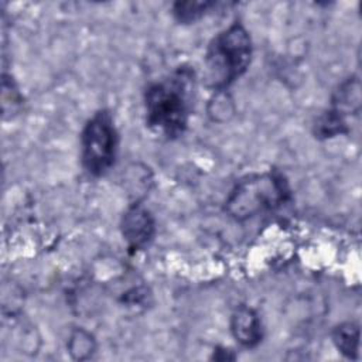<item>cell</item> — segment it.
I'll use <instances>...</instances> for the list:
<instances>
[{"mask_svg":"<svg viewBox=\"0 0 362 362\" xmlns=\"http://www.w3.org/2000/svg\"><path fill=\"white\" fill-rule=\"evenodd\" d=\"M122 235L132 250L143 249L154 236V219L140 204L132 205L122 218Z\"/></svg>","mask_w":362,"mask_h":362,"instance_id":"cell-5","label":"cell"},{"mask_svg":"<svg viewBox=\"0 0 362 362\" xmlns=\"http://www.w3.org/2000/svg\"><path fill=\"white\" fill-rule=\"evenodd\" d=\"M250 59V35L240 23H233L208 45L204 59L205 85L216 92L225 90L246 72Z\"/></svg>","mask_w":362,"mask_h":362,"instance_id":"cell-2","label":"cell"},{"mask_svg":"<svg viewBox=\"0 0 362 362\" xmlns=\"http://www.w3.org/2000/svg\"><path fill=\"white\" fill-rule=\"evenodd\" d=\"M361 109V86L356 76L346 79L339 85L332 96V107L335 113L344 119L351 113H358Z\"/></svg>","mask_w":362,"mask_h":362,"instance_id":"cell-7","label":"cell"},{"mask_svg":"<svg viewBox=\"0 0 362 362\" xmlns=\"http://www.w3.org/2000/svg\"><path fill=\"white\" fill-rule=\"evenodd\" d=\"M290 198V188L279 173H260L242 178L225 201L226 214L236 221L280 208Z\"/></svg>","mask_w":362,"mask_h":362,"instance_id":"cell-3","label":"cell"},{"mask_svg":"<svg viewBox=\"0 0 362 362\" xmlns=\"http://www.w3.org/2000/svg\"><path fill=\"white\" fill-rule=\"evenodd\" d=\"M348 132V126H346V120L339 116L338 113H335L334 110H327L325 113H322L314 126V133L317 134V137H334L342 133Z\"/></svg>","mask_w":362,"mask_h":362,"instance_id":"cell-9","label":"cell"},{"mask_svg":"<svg viewBox=\"0 0 362 362\" xmlns=\"http://www.w3.org/2000/svg\"><path fill=\"white\" fill-rule=\"evenodd\" d=\"M194 79L189 68H178L146 89V123L153 132L167 139H175L185 132L192 107Z\"/></svg>","mask_w":362,"mask_h":362,"instance_id":"cell-1","label":"cell"},{"mask_svg":"<svg viewBox=\"0 0 362 362\" xmlns=\"http://www.w3.org/2000/svg\"><path fill=\"white\" fill-rule=\"evenodd\" d=\"M332 342L346 358L356 359L359 354V328L355 322H344L334 328Z\"/></svg>","mask_w":362,"mask_h":362,"instance_id":"cell-8","label":"cell"},{"mask_svg":"<svg viewBox=\"0 0 362 362\" xmlns=\"http://www.w3.org/2000/svg\"><path fill=\"white\" fill-rule=\"evenodd\" d=\"M214 6L212 1H177L173 13L180 23L187 24L201 18Z\"/></svg>","mask_w":362,"mask_h":362,"instance_id":"cell-10","label":"cell"},{"mask_svg":"<svg viewBox=\"0 0 362 362\" xmlns=\"http://www.w3.org/2000/svg\"><path fill=\"white\" fill-rule=\"evenodd\" d=\"M69 352L74 358L76 359H85L89 358L90 354L93 352V339L90 334L79 329L72 334L68 342Z\"/></svg>","mask_w":362,"mask_h":362,"instance_id":"cell-11","label":"cell"},{"mask_svg":"<svg viewBox=\"0 0 362 362\" xmlns=\"http://www.w3.org/2000/svg\"><path fill=\"white\" fill-rule=\"evenodd\" d=\"M230 331L235 339L246 348L256 346L263 338V329L259 315L253 308L246 305H240L232 314Z\"/></svg>","mask_w":362,"mask_h":362,"instance_id":"cell-6","label":"cell"},{"mask_svg":"<svg viewBox=\"0 0 362 362\" xmlns=\"http://www.w3.org/2000/svg\"><path fill=\"white\" fill-rule=\"evenodd\" d=\"M119 136L112 115L107 110L96 112L81 133V161L93 177L105 175L115 164Z\"/></svg>","mask_w":362,"mask_h":362,"instance_id":"cell-4","label":"cell"}]
</instances>
